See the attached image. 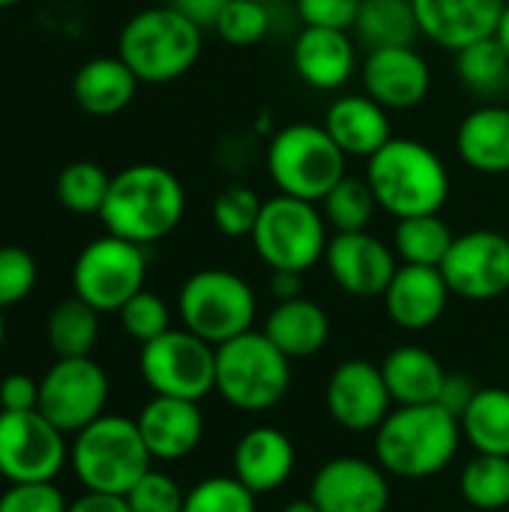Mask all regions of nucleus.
Returning a JSON list of instances; mask_svg holds the SVG:
<instances>
[{"mask_svg":"<svg viewBox=\"0 0 509 512\" xmlns=\"http://www.w3.org/2000/svg\"><path fill=\"white\" fill-rule=\"evenodd\" d=\"M462 438L486 456H509V390L483 387L477 390L468 411L459 417Z\"/></svg>","mask_w":509,"mask_h":512,"instance_id":"obj_30","label":"nucleus"},{"mask_svg":"<svg viewBox=\"0 0 509 512\" xmlns=\"http://www.w3.org/2000/svg\"><path fill=\"white\" fill-rule=\"evenodd\" d=\"M66 512H132L123 495H102V492H84L78 501L69 504Z\"/></svg>","mask_w":509,"mask_h":512,"instance_id":"obj_48","label":"nucleus"},{"mask_svg":"<svg viewBox=\"0 0 509 512\" xmlns=\"http://www.w3.org/2000/svg\"><path fill=\"white\" fill-rule=\"evenodd\" d=\"M324 264H327L330 279L345 294L360 297V300L384 297V291L390 288L399 270L396 249H390L372 231L333 234L324 252Z\"/></svg>","mask_w":509,"mask_h":512,"instance_id":"obj_15","label":"nucleus"},{"mask_svg":"<svg viewBox=\"0 0 509 512\" xmlns=\"http://www.w3.org/2000/svg\"><path fill=\"white\" fill-rule=\"evenodd\" d=\"M321 126L339 144V150L354 159H372L393 138L390 111L366 93L336 96Z\"/></svg>","mask_w":509,"mask_h":512,"instance_id":"obj_23","label":"nucleus"},{"mask_svg":"<svg viewBox=\"0 0 509 512\" xmlns=\"http://www.w3.org/2000/svg\"><path fill=\"white\" fill-rule=\"evenodd\" d=\"M108 375L93 357H57L39 381V414L63 435H78L105 414Z\"/></svg>","mask_w":509,"mask_h":512,"instance_id":"obj_12","label":"nucleus"},{"mask_svg":"<svg viewBox=\"0 0 509 512\" xmlns=\"http://www.w3.org/2000/svg\"><path fill=\"white\" fill-rule=\"evenodd\" d=\"M294 72L312 90H339L345 87L357 66V42L348 30H327V27H303L291 48Z\"/></svg>","mask_w":509,"mask_h":512,"instance_id":"obj_20","label":"nucleus"},{"mask_svg":"<svg viewBox=\"0 0 509 512\" xmlns=\"http://www.w3.org/2000/svg\"><path fill=\"white\" fill-rule=\"evenodd\" d=\"M282 512H321V510L306 498V501H291L288 507H282Z\"/></svg>","mask_w":509,"mask_h":512,"instance_id":"obj_51","label":"nucleus"},{"mask_svg":"<svg viewBox=\"0 0 509 512\" xmlns=\"http://www.w3.org/2000/svg\"><path fill=\"white\" fill-rule=\"evenodd\" d=\"M495 39H498V42L504 45V51L509 54V0H507V6H504V15H501V21H498Z\"/></svg>","mask_w":509,"mask_h":512,"instance_id":"obj_50","label":"nucleus"},{"mask_svg":"<svg viewBox=\"0 0 509 512\" xmlns=\"http://www.w3.org/2000/svg\"><path fill=\"white\" fill-rule=\"evenodd\" d=\"M456 234L441 219V213L429 216H411L399 219L393 231V249L402 264H420V267H441Z\"/></svg>","mask_w":509,"mask_h":512,"instance_id":"obj_32","label":"nucleus"},{"mask_svg":"<svg viewBox=\"0 0 509 512\" xmlns=\"http://www.w3.org/2000/svg\"><path fill=\"white\" fill-rule=\"evenodd\" d=\"M99 342V312L78 297L57 303L48 315V345L57 357H90Z\"/></svg>","mask_w":509,"mask_h":512,"instance_id":"obj_33","label":"nucleus"},{"mask_svg":"<svg viewBox=\"0 0 509 512\" xmlns=\"http://www.w3.org/2000/svg\"><path fill=\"white\" fill-rule=\"evenodd\" d=\"M264 333L288 360H306V357H315L327 345L330 318L318 303L306 297H294L270 309L264 321Z\"/></svg>","mask_w":509,"mask_h":512,"instance_id":"obj_27","label":"nucleus"},{"mask_svg":"<svg viewBox=\"0 0 509 512\" xmlns=\"http://www.w3.org/2000/svg\"><path fill=\"white\" fill-rule=\"evenodd\" d=\"M3 339H6V324H3V309H0V348H3Z\"/></svg>","mask_w":509,"mask_h":512,"instance_id":"obj_52","label":"nucleus"},{"mask_svg":"<svg viewBox=\"0 0 509 512\" xmlns=\"http://www.w3.org/2000/svg\"><path fill=\"white\" fill-rule=\"evenodd\" d=\"M438 512H450V510H438Z\"/></svg>","mask_w":509,"mask_h":512,"instance_id":"obj_55","label":"nucleus"},{"mask_svg":"<svg viewBox=\"0 0 509 512\" xmlns=\"http://www.w3.org/2000/svg\"><path fill=\"white\" fill-rule=\"evenodd\" d=\"M273 6L267 3H258V0H231L219 21H216V33L222 42L234 45V48H249V45H258L267 33H270V24H273Z\"/></svg>","mask_w":509,"mask_h":512,"instance_id":"obj_38","label":"nucleus"},{"mask_svg":"<svg viewBox=\"0 0 509 512\" xmlns=\"http://www.w3.org/2000/svg\"><path fill=\"white\" fill-rule=\"evenodd\" d=\"M420 36L444 51H462L495 36L507 0H411Z\"/></svg>","mask_w":509,"mask_h":512,"instance_id":"obj_19","label":"nucleus"},{"mask_svg":"<svg viewBox=\"0 0 509 512\" xmlns=\"http://www.w3.org/2000/svg\"><path fill=\"white\" fill-rule=\"evenodd\" d=\"M150 450L138 423L120 414H102L69 444V465L84 492L123 495L150 471Z\"/></svg>","mask_w":509,"mask_h":512,"instance_id":"obj_5","label":"nucleus"},{"mask_svg":"<svg viewBox=\"0 0 509 512\" xmlns=\"http://www.w3.org/2000/svg\"><path fill=\"white\" fill-rule=\"evenodd\" d=\"M204 51V30L177 6H150L135 12L120 36L117 57L141 84H171L192 72Z\"/></svg>","mask_w":509,"mask_h":512,"instance_id":"obj_4","label":"nucleus"},{"mask_svg":"<svg viewBox=\"0 0 509 512\" xmlns=\"http://www.w3.org/2000/svg\"><path fill=\"white\" fill-rule=\"evenodd\" d=\"M39 279L36 258L21 246H0V309L24 303Z\"/></svg>","mask_w":509,"mask_h":512,"instance_id":"obj_41","label":"nucleus"},{"mask_svg":"<svg viewBox=\"0 0 509 512\" xmlns=\"http://www.w3.org/2000/svg\"><path fill=\"white\" fill-rule=\"evenodd\" d=\"M138 84L141 81L120 57H93L78 66L72 78V99L84 114L114 117L132 105Z\"/></svg>","mask_w":509,"mask_h":512,"instance_id":"obj_26","label":"nucleus"},{"mask_svg":"<svg viewBox=\"0 0 509 512\" xmlns=\"http://www.w3.org/2000/svg\"><path fill=\"white\" fill-rule=\"evenodd\" d=\"M456 150L477 174H509V105L483 102L468 111L456 129Z\"/></svg>","mask_w":509,"mask_h":512,"instance_id":"obj_25","label":"nucleus"},{"mask_svg":"<svg viewBox=\"0 0 509 512\" xmlns=\"http://www.w3.org/2000/svg\"><path fill=\"white\" fill-rule=\"evenodd\" d=\"M183 501L186 492L177 486V480L153 468L126 492V504L132 512H183Z\"/></svg>","mask_w":509,"mask_h":512,"instance_id":"obj_42","label":"nucleus"},{"mask_svg":"<svg viewBox=\"0 0 509 512\" xmlns=\"http://www.w3.org/2000/svg\"><path fill=\"white\" fill-rule=\"evenodd\" d=\"M267 174L279 195L321 204L324 195L348 177V156L315 123H291L267 144Z\"/></svg>","mask_w":509,"mask_h":512,"instance_id":"obj_6","label":"nucleus"},{"mask_svg":"<svg viewBox=\"0 0 509 512\" xmlns=\"http://www.w3.org/2000/svg\"><path fill=\"white\" fill-rule=\"evenodd\" d=\"M138 432L159 462H180L204 438V414L198 402L189 399H171V396H153L141 414L135 417Z\"/></svg>","mask_w":509,"mask_h":512,"instance_id":"obj_22","label":"nucleus"},{"mask_svg":"<svg viewBox=\"0 0 509 512\" xmlns=\"http://www.w3.org/2000/svg\"><path fill=\"white\" fill-rule=\"evenodd\" d=\"M360 75L363 93L387 111H411L432 93V66L414 45L366 51Z\"/></svg>","mask_w":509,"mask_h":512,"instance_id":"obj_18","label":"nucleus"},{"mask_svg":"<svg viewBox=\"0 0 509 512\" xmlns=\"http://www.w3.org/2000/svg\"><path fill=\"white\" fill-rule=\"evenodd\" d=\"M261 207H264V201L258 198V192L252 186L231 183V186L219 189V195L213 198L210 216H213V225L219 234H225L228 240H243V237H252Z\"/></svg>","mask_w":509,"mask_h":512,"instance_id":"obj_37","label":"nucleus"},{"mask_svg":"<svg viewBox=\"0 0 509 512\" xmlns=\"http://www.w3.org/2000/svg\"><path fill=\"white\" fill-rule=\"evenodd\" d=\"M69 462L66 435L39 411H0V477L12 483H54Z\"/></svg>","mask_w":509,"mask_h":512,"instance_id":"obj_13","label":"nucleus"},{"mask_svg":"<svg viewBox=\"0 0 509 512\" xmlns=\"http://www.w3.org/2000/svg\"><path fill=\"white\" fill-rule=\"evenodd\" d=\"M501 512H509V510H501Z\"/></svg>","mask_w":509,"mask_h":512,"instance_id":"obj_56","label":"nucleus"},{"mask_svg":"<svg viewBox=\"0 0 509 512\" xmlns=\"http://www.w3.org/2000/svg\"><path fill=\"white\" fill-rule=\"evenodd\" d=\"M258 3H267V6H279V3H288V0H258Z\"/></svg>","mask_w":509,"mask_h":512,"instance_id":"obj_54","label":"nucleus"},{"mask_svg":"<svg viewBox=\"0 0 509 512\" xmlns=\"http://www.w3.org/2000/svg\"><path fill=\"white\" fill-rule=\"evenodd\" d=\"M255 492L246 489L234 474L207 477L186 492L183 512H255Z\"/></svg>","mask_w":509,"mask_h":512,"instance_id":"obj_39","label":"nucleus"},{"mask_svg":"<svg viewBox=\"0 0 509 512\" xmlns=\"http://www.w3.org/2000/svg\"><path fill=\"white\" fill-rule=\"evenodd\" d=\"M231 0H171V6H177L186 18H192L201 30L207 27H216L222 9L228 6Z\"/></svg>","mask_w":509,"mask_h":512,"instance_id":"obj_47","label":"nucleus"},{"mask_svg":"<svg viewBox=\"0 0 509 512\" xmlns=\"http://www.w3.org/2000/svg\"><path fill=\"white\" fill-rule=\"evenodd\" d=\"M390 474L369 459L339 456L318 468L312 477L309 501L321 512H387Z\"/></svg>","mask_w":509,"mask_h":512,"instance_id":"obj_16","label":"nucleus"},{"mask_svg":"<svg viewBox=\"0 0 509 512\" xmlns=\"http://www.w3.org/2000/svg\"><path fill=\"white\" fill-rule=\"evenodd\" d=\"M456 78L483 102H495L498 96H504L509 90V54L504 45L489 36L456 51Z\"/></svg>","mask_w":509,"mask_h":512,"instance_id":"obj_31","label":"nucleus"},{"mask_svg":"<svg viewBox=\"0 0 509 512\" xmlns=\"http://www.w3.org/2000/svg\"><path fill=\"white\" fill-rule=\"evenodd\" d=\"M186 216V189L180 177L156 162H138L111 177L99 219L108 234L153 246L177 231Z\"/></svg>","mask_w":509,"mask_h":512,"instance_id":"obj_1","label":"nucleus"},{"mask_svg":"<svg viewBox=\"0 0 509 512\" xmlns=\"http://www.w3.org/2000/svg\"><path fill=\"white\" fill-rule=\"evenodd\" d=\"M378 207L396 222L441 213L450 198V171L444 159L417 138H390L366 168Z\"/></svg>","mask_w":509,"mask_h":512,"instance_id":"obj_2","label":"nucleus"},{"mask_svg":"<svg viewBox=\"0 0 509 512\" xmlns=\"http://www.w3.org/2000/svg\"><path fill=\"white\" fill-rule=\"evenodd\" d=\"M366 51L414 45L420 39V24L411 0H360L357 24L351 30Z\"/></svg>","mask_w":509,"mask_h":512,"instance_id":"obj_29","label":"nucleus"},{"mask_svg":"<svg viewBox=\"0 0 509 512\" xmlns=\"http://www.w3.org/2000/svg\"><path fill=\"white\" fill-rule=\"evenodd\" d=\"M117 315H120V324H123L126 336H132L141 345H147V342H153V339H159L162 333L171 330L168 303L159 294L147 291V288L138 291Z\"/></svg>","mask_w":509,"mask_h":512,"instance_id":"obj_40","label":"nucleus"},{"mask_svg":"<svg viewBox=\"0 0 509 512\" xmlns=\"http://www.w3.org/2000/svg\"><path fill=\"white\" fill-rule=\"evenodd\" d=\"M477 390L480 387H474V381L468 375H447V381L441 387V396H438V405L459 420L468 411V405L474 402Z\"/></svg>","mask_w":509,"mask_h":512,"instance_id":"obj_46","label":"nucleus"},{"mask_svg":"<svg viewBox=\"0 0 509 512\" xmlns=\"http://www.w3.org/2000/svg\"><path fill=\"white\" fill-rule=\"evenodd\" d=\"M390 399L396 405H435L447 372L441 360L420 345H399L381 363Z\"/></svg>","mask_w":509,"mask_h":512,"instance_id":"obj_28","label":"nucleus"},{"mask_svg":"<svg viewBox=\"0 0 509 512\" xmlns=\"http://www.w3.org/2000/svg\"><path fill=\"white\" fill-rule=\"evenodd\" d=\"M234 477L255 495L276 492L288 483L294 471V444L285 432L273 426L249 429L234 447Z\"/></svg>","mask_w":509,"mask_h":512,"instance_id":"obj_24","label":"nucleus"},{"mask_svg":"<svg viewBox=\"0 0 509 512\" xmlns=\"http://www.w3.org/2000/svg\"><path fill=\"white\" fill-rule=\"evenodd\" d=\"M297 18L303 27H327V30H354L360 0H294Z\"/></svg>","mask_w":509,"mask_h":512,"instance_id":"obj_44","label":"nucleus"},{"mask_svg":"<svg viewBox=\"0 0 509 512\" xmlns=\"http://www.w3.org/2000/svg\"><path fill=\"white\" fill-rule=\"evenodd\" d=\"M216 390L237 411H270L291 390V360L264 330H249L216 348Z\"/></svg>","mask_w":509,"mask_h":512,"instance_id":"obj_7","label":"nucleus"},{"mask_svg":"<svg viewBox=\"0 0 509 512\" xmlns=\"http://www.w3.org/2000/svg\"><path fill=\"white\" fill-rule=\"evenodd\" d=\"M39 408V381L21 372H12L0 381V411H36Z\"/></svg>","mask_w":509,"mask_h":512,"instance_id":"obj_45","label":"nucleus"},{"mask_svg":"<svg viewBox=\"0 0 509 512\" xmlns=\"http://www.w3.org/2000/svg\"><path fill=\"white\" fill-rule=\"evenodd\" d=\"M330 225L318 204L291 195H273L264 201L252 231L255 255L273 273H306L324 261L330 243Z\"/></svg>","mask_w":509,"mask_h":512,"instance_id":"obj_9","label":"nucleus"},{"mask_svg":"<svg viewBox=\"0 0 509 512\" xmlns=\"http://www.w3.org/2000/svg\"><path fill=\"white\" fill-rule=\"evenodd\" d=\"M111 189V174L96 162H69L54 183L57 201L75 216H99Z\"/></svg>","mask_w":509,"mask_h":512,"instance_id":"obj_36","label":"nucleus"},{"mask_svg":"<svg viewBox=\"0 0 509 512\" xmlns=\"http://www.w3.org/2000/svg\"><path fill=\"white\" fill-rule=\"evenodd\" d=\"M378 210V198L366 177H342L321 201V213L336 234L369 231Z\"/></svg>","mask_w":509,"mask_h":512,"instance_id":"obj_34","label":"nucleus"},{"mask_svg":"<svg viewBox=\"0 0 509 512\" xmlns=\"http://www.w3.org/2000/svg\"><path fill=\"white\" fill-rule=\"evenodd\" d=\"M138 369L156 396L201 402L216 390V348L186 327L141 345Z\"/></svg>","mask_w":509,"mask_h":512,"instance_id":"obj_11","label":"nucleus"},{"mask_svg":"<svg viewBox=\"0 0 509 512\" xmlns=\"http://www.w3.org/2000/svg\"><path fill=\"white\" fill-rule=\"evenodd\" d=\"M459 420L435 405H399L375 432L378 465L390 477L429 480L459 453Z\"/></svg>","mask_w":509,"mask_h":512,"instance_id":"obj_3","label":"nucleus"},{"mask_svg":"<svg viewBox=\"0 0 509 512\" xmlns=\"http://www.w3.org/2000/svg\"><path fill=\"white\" fill-rule=\"evenodd\" d=\"M327 411L348 432H378L390 417V390L381 366L369 360H345L327 381Z\"/></svg>","mask_w":509,"mask_h":512,"instance_id":"obj_17","label":"nucleus"},{"mask_svg":"<svg viewBox=\"0 0 509 512\" xmlns=\"http://www.w3.org/2000/svg\"><path fill=\"white\" fill-rule=\"evenodd\" d=\"M147 279V252L114 234L90 240L72 267V291L78 300L102 312H120Z\"/></svg>","mask_w":509,"mask_h":512,"instance_id":"obj_10","label":"nucleus"},{"mask_svg":"<svg viewBox=\"0 0 509 512\" xmlns=\"http://www.w3.org/2000/svg\"><path fill=\"white\" fill-rule=\"evenodd\" d=\"M441 273L450 291L471 303H489L509 291V237L492 228L465 231L453 240Z\"/></svg>","mask_w":509,"mask_h":512,"instance_id":"obj_14","label":"nucleus"},{"mask_svg":"<svg viewBox=\"0 0 509 512\" xmlns=\"http://www.w3.org/2000/svg\"><path fill=\"white\" fill-rule=\"evenodd\" d=\"M177 312L189 333L219 348L252 330L258 318V297L240 273L207 267L180 285Z\"/></svg>","mask_w":509,"mask_h":512,"instance_id":"obj_8","label":"nucleus"},{"mask_svg":"<svg viewBox=\"0 0 509 512\" xmlns=\"http://www.w3.org/2000/svg\"><path fill=\"white\" fill-rule=\"evenodd\" d=\"M450 297H453V291H450L441 267L399 264L390 288L384 291V306L396 327L420 333L441 321Z\"/></svg>","mask_w":509,"mask_h":512,"instance_id":"obj_21","label":"nucleus"},{"mask_svg":"<svg viewBox=\"0 0 509 512\" xmlns=\"http://www.w3.org/2000/svg\"><path fill=\"white\" fill-rule=\"evenodd\" d=\"M462 498L480 512L509 510V456L477 453L459 480Z\"/></svg>","mask_w":509,"mask_h":512,"instance_id":"obj_35","label":"nucleus"},{"mask_svg":"<svg viewBox=\"0 0 509 512\" xmlns=\"http://www.w3.org/2000/svg\"><path fill=\"white\" fill-rule=\"evenodd\" d=\"M69 504L54 483H12L0 495V512H66Z\"/></svg>","mask_w":509,"mask_h":512,"instance_id":"obj_43","label":"nucleus"},{"mask_svg":"<svg viewBox=\"0 0 509 512\" xmlns=\"http://www.w3.org/2000/svg\"><path fill=\"white\" fill-rule=\"evenodd\" d=\"M273 297L276 303L282 300H294V297H303V276L300 273H273Z\"/></svg>","mask_w":509,"mask_h":512,"instance_id":"obj_49","label":"nucleus"},{"mask_svg":"<svg viewBox=\"0 0 509 512\" xmlns=\"http://www.w3.org/2000/svg\"><path fill=\"white\" fill-rule=\"evenodd\" d=\"M21 0H0V9H9V6H18Z\"/></svg>","mask_w":509,"mask_h":512,"instance_id":"obj_53","label":"nucleus"}]
</instances>
